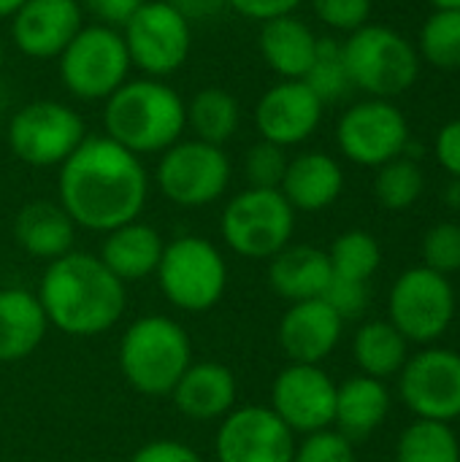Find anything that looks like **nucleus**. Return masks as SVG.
Segmentation results:
<instances>
[{
	"instance_id": "72a5a7b5",
	"label": "nucleus",
	"mask_w": 460,
	"mask_h": 462,
	"mask_svg": "<svg viewBox=\"0 0 460 462\" xmlns=\"http://www.w3.org/2000/svg\"><path fill=\"white\" fill-rule=\"evenodd\" d=\"M325 106L328 103H339L350 95L352 84H350V73L344 65V54H342V41L336 38H320L317 43V54L306 70V76L301 79Z\"/></svg>"
},
{
	"instance_id": "09e8293b",
	"label": "nucleus",
	"mask_w": 460,
	"mask_h": 462,
	"mask_svg": "<svg viewBox=\"0 0 460 462\" xmlns=\"http://www.w3.org/2000/svg\"><path fill=\"white\" fill-rule=\"evenodd\" d=\"M3 60H5V41H3V32H0V70H3Z\"/></svg>"
},
{
	"instance_id": "c9c22d12",
	"label": "nucleus",
	"mask_w": 460,
	"mask_h": 462,
	"mask_svg": "<svg viewBox=\"0 0 460 462\" xmlns=\"http://www.w3.org/2000/svg\"><path fill=\"white\" fill-rule=\"evenodd\" d=\"M423 260L426 268L450 276L460 271V225L458 222H439L423 238Z\"/></svg>"
},
{
	"instance_id": "20e7f679",
	"label": "nucleus",
	"mask_w": 460,
	"mask_h": 462,
	"mask_svg": "<svg viewBox=\"0 0 460 462\" xmlns=\"http://www.w3.org/2000/svg\"><path fill=\"white\" fill-rule=\"evenodd\" d=\"M117 360L125 382L136 393L165 398L192 363V341L176 319L146 314L125 328Z\"/></svg>"
},
{
	"instance_id": "c85d7f7f",
	"label": "nucleus",
	"mask_w": 460,
	"mask_h": 462,
	"mask_svg": "<svg viewBox=\"0 0 460 462\" xmlns=\"http://www.w3.org/2000/svg\"><path fill=\"white\" fill-rule=\"evenodd\" d=\"M184 111L192 138L214 146H225L241 127V103L222 87L198 89L190 100H184Z\"/></svg>"
},
{
	"instance_id": "c756f323",
	"label": "nucleus",
	"mask_w": 460,
	"mask_h": 462,
	"mask_svg": "<svg viewBox=\"0 0 460 462\" xmlns=\"http://www.w3.org/2000/svg\"><path fill=\"white\" fill-rule=\"evenodd\" d=\"M396 462H460V441L447 422L418 420L396 444Z\"/></svg>"
},
{
	"instance_id": "ddd939ff",
	"label": "nucleus",
	"mask_w": 460,
	"mask_h": 462,
	"mask_svg": "<svg viewBox=\"0 0 460 462\" xmlns=\"http://www.w3.org/2000/svg\"><path fill=\"white\" fill-rule=\"evenodd\" d=\"M412 141L407 114L385 97L352 103L336 125L339 152L363 168H380L407 152Z\"/></svg>"
},
{
	"instance_id": "412c9836",
	"label": "nucleus",
	"mask_w": 460,
	"mask_h": 462,
	"mask_svg": "<svg viewBox=\"0 0 460 462\" xmlns=\"http://www.w3.org/2000/svg\"><path fill=\"white\" fill-rule=\"evenodd\" d=\"M279 192L296 214H317L331 208L344 192V171L339 160L325 152H301L287 160Z\"/></svg>"
},
{
	"instance_id": "f8f14e48",
	"label": "nucleus",
	"mask_w": 460,
	"mask_h": 462,
	"mask_svg": "<svg viewBox=\"0 0 460 462\" xmlns=\"http://www.w3.org/2000/svg\"><path fill=\"white\" fill-rule=\"evenodd\" d=\"M455 290L450 276H442L426 265L404 271L388 298L393 328L415 344L439 341L455 319Z\"/></svg>"
},
{
	"instance_id": "a19ab883",
	"label": "nucleus",
	"mask_w": 460,
	"mask_h": 462,
	"mask_svg": "<svg viewBox=\"0 0 460 462\" xmlns=\"http://www.w3.org/2000/svg\"><path fill=\"white\" fill-rule=\"evenodd\" d=\"M84 16L89 14L92 22L106 24V27H117L122 30L127 24V19L146 3V0H79Z\"/></svg>"
},
{
	"instance_id": "ea45409f",
	"label": "nucleus",
	"mask_w": 460,
	"mask_h": 462,
	"mask_svg": "<svg viewBox=\"0 0 460 462\" xmlns=\"http://www.w3.org/2000/svg\"><path fill=\"white\" fill-rule=\"evenodd\" d=\"M127 462H206L190 444L176 439H155L133 452Z\"/></svg>"
},
{
	"instance_id": "7c9ffc66",
	"label": "nucleus",
	"mask_w": 460,
	"mask_h": 462,
	"mask_svg": "<svg viewBox=\"0 0 460 462\" xmlns=\"http://www.w3.org/2000/svg\"><path fill=\"white\" fill-rule=\"evenodd\" d=\"M325 254H328L333 276L352 279V282H369L382 265V246L366 230L342 233L339 238H333Z\"/></svg>"
},
{
	"instance_id": "f704fd0d",
	"label": "nucleus",
	"mask_w": 460,
	"mask_h": 462,
	"mask_svg": "<svg viewBox=\"0 0 460 462\" xmlns=\"http://www.w3.org/2000/svg\"><path fill=\"white\" fill-rule=\"evenodd\" d=\"M287 149L268 143V141H258L247 149L244 154V179L247 187H258V189H279L285 171H287Z\"/></svg>"
},
{
	"instance_id": "cd10ccee",
	"label": "nucleus",
	"mask_w": 460,
	"mask_h": 462,
	"mask_svg": "<svg viewBox=\"0 0 460 462\" xmlns=\"http://www.w3.org/2000/svg\"><path fill=\"white\" fill-rule=\"evenodd\" d=\"M352 357L363 376L385 382L401 374L409 360V341L393 328L390 319H371L358 328L352 338Z\"/></svg>"
},
{
	"instance_id": "b1692460",
	"label": "nucleus",
	"mask_w": 460,
	"mask_h": 462,
	"mask_svg": "<svg viewBox=\"0 0 460 462\" xmlns=\"http://www.w3.org/2000/svg\"><path fill=\"white\" fill-rule=\"evenodd\" d=\"M320 35L298 16L285 14L260 24L258 49L263 62L287 81H301L317 54Z\"/></svg>"
},
{
	"instance_id": "f03ea898",
	"label": "nucleus",
	"mask_w": 460,
	"mask_h": 462,
	"mask_svg": "<svg viewBox=\"0 0 460 462\" xmlns=\"http://www.w3.org/2000/svg\"><path fill=\"white\" fill-rule=\"evenodd\" d=\"M49 328L70 338H98L108 333L127 309L125 284L89 252H68L46 271L35 290Z\"/></svg>"
},
{
	"instance_id": "e433bc0d",
	"label": "nucleus",
	"mask_w": 460,
	"mask_h": 462,
	"mask_svg": "<svg viewBox=\"0 0 460 462\" xmlns=\"http://www.w3.org/2000/svg\"><path fill=\"white\" fill-rule=\"evenodd\" d=\"M293 462H355V447L336 428H325L296 441Z\"/></svg>"
},
{
	"instance_id": "49530a36",
	"label": "nucleus",
	"mask_w": 460,
	"mask_h": 462,
	"mask_svg": "<svg viewBox=\"0 0 460 462\" xmlns=\"http://www.w3.org/2000/svg\"><path fill=\"white\" fill-rule=\"evenodd\" d=\"M24 0H0V19H11Z\"/></svg>"
},
{
	"instance_id": "a18cd8bd",
	"label": "nucleus",
	"mask_w": 460,
	"mask_h": 462,
	"mask_svg": "<svg viewBox=\"0 0 460 462\" xmlns=\"http://www.w3.org/2000/svg\"><path fill=\"white\" fill-rule=\"evenodd\" d=\"M442 198H445V203H447L453 211H460V179H450V181H447Z\"/></svg>"
},
{
	"instance_id": "aec40b11",
	"label": "nucleus",
	"mask_w": 460,
	"mask_h": 462,
	"mask_svg": "<svg viewBox=\"0 0 460 462\" xmlns=\"http://www.w3.org/2000/svg\"><path fill=\"white\" fill-rule=\"evenodd\" d=\"M168 398L174 401L176 411L192 422H220L236 409L239 382L228 365L201 360L190 363Z\"/></svg>"
},
{
	"instance_id": "9b49d317",
	"label": "nucleus",
	"mask_w": 460,
	"mask_h": 462,
	"mask_svg": "<svg viewBox=\"0 0 460 462\" xmlns=\"http://www.w3.org/2000/svg\"><path fill=\"white\" fill-rule=\"evenodd\" d=\"M119 32L133 68L149 79L182 70L192 51V24L168 0H146Z\"/></svg>"
},
{
	"instance_id": "5701e85b",
	"label": "nucleus",
	"mask_w": 460,
	"mask_h": 462,
	"mask_svg": "<svg viewBox=\"0 0 460 462\" xmlns=\"http://www.w3.org/2000/svg\"><path fill=\"white\" fill-rule=\"evenodd\" d=\"M163 249L165 238L160 236V230L141 219H133L103 236L98 257L122 284H127L155 276Z\"/></svg>"
},
{
	"instance_id": "bb28decb",
	"label": "nucleus",
	"mask_w": 460,
	"mask_h": 462,
	"mask_svg": "<svg viewBox=\"0 0 460 462\" xmlns=\"http://www.w3.org/2000/svg\"><path fill=\"white\" fill-rule=\"evenodd\" d=\"M390 414V390L382 379L352 376L336 390V414L333 428L347 436L352 444L369 439Z\"/></svg>"
},
{
	"instance_id": "7ed1b4c3",
	"label": "nucleus",
	"mask_w": 460,
	"mask_h": 462,
	"mask_svg": "<svg viewBox=\"0 0 460 462\" xmlns=\"http://www.w3.org/2000/svg\"><path fill=\"white\" fill-rule=\"evenodd\" d=\"M103 130L141 160L163 154L187 133L184 97L165 79H127L103 103Z\"/></svg>"
},
{
	"instance_id": "9d476101",
	"label": "nucleus",
	"mask_w": 460,
	"mask_h": 462,
	"mask_svg": "<svg viewBox=\"0 0 460 462\" xmlns=\"http://www.w3.org/2000/svg\"><path fill=\"white\" fill-rule=\"evenodd\" d=\"M84 116L62 100H30L5 127L8 149L30 168H60L87 138Z\"/></svg>"
},
{
	"instance_id": "dca6fc26",
	"label": "nucleus",
	"mask_w": 460,
	"mask_h": 462,
	"mask_svg": "<svg viewBox=\"0 0 460 462\" xmlns=\"http://www.w3.org/2000/svg\"><path fill=\"white\" fill-rule=\"evenodd\" d=\"M296 433L268 406H236L220 420L217 462H293Z\"/></svg>"
},
{
	"instance_id": "6ab92c4d",
	"label": "nucleus",
	"mask_w": 460,
	"mask_h": 462,
	"mask_svg": "<svg viewBox=\"0 0 460 462\" xmlns=\"http://www.w3.org/2000/svg\"><path fill=\"white\" fill-rule=\"evenodd\" d=\"M342 333L344 319L323 298H314L290 303V309L279 319L277 341L290 363L320 365L333 355L342 341Z\"/></svg>"
},
{
	"instance_id": "473e14b6",
	"label": "nucleus",
	"mask_w": 460,
	"mask_h": 462,
	"mask_svg": "<svg viewBox=\"0 0 460 462\" xmlns=\"http://www.w3.org/2000/svg\"><path fill=\"white\" fill-rule=\"evenodd\" d=\"M418 54L439 70H460V11H434L423 22Z\"/></svg>"
},
{
	"instance_id": "4c0bfd02",
	"label": "nucleus",
	"mask_w": 460,
	"mask_h": 462,
	"mask_svg": "<svg viewBox=\"0 0 460 462\" xmlns=\"http://www.w3.org/2000/svg\"><path fill=\"white\" fill-rule=\"evenodd\" d=\"M309 5L325 27L350 35L369 24L374 0H309Z\"/></svg>"
},
{
	"instance_id": "79ce46f5",
	"label": "nucleus",
	"mask_w": 460,
	"mask_h": 462,
	"mask_svg": "<svg viewBox=\"0 0 460 462\" xmlns=\"http://www.w3.org/2000/svg\"><path fill=\"white\" fill-rule=\"evenodd\" d=\"M434 157L450 179H460V119H450L434 138Z\"/></svg>"
},
{
	"instance_id": "4468645a",
	"label": "nucleus",
	"mask_w": 460,
	"mask_h": 462,
	"mask_svg": "<svg viewBox=\"0 0 460 462\" xmlns=\"http://www.w3.org/2000/svg\"><path fill=\"white\" fill-rule=\"evenodd\" d=\"M399 395L418 420H460V355L455 349L431 346L409 355L399 374Z\"/></svg>"
},
{
	"instance_id": "a878e982",
	"label": "nucleus",
	"mask_w": 460,
	"mask_h": 462,
	"mask_svg": "<svg viewBox=\"0 0 460 462\" xmlns=\"http://www.w3.org/2000/svg\"><path fill=\"white\" fill-rule=\"evenodd\" d=\"M49 319L35 292L24 287L0 290V365L22 363L43 344Z\"/></svg>"
},
{
	"instance_id": "39448f33",
	"label": "nucleus",
	"mask_w": 460,
	"mask_h": 462,
	"mask_svg": "<svg viewBox=\"0 0 460 462\" xmlns=\"http://www.w3.org/2000/svg\"><path fill=\"white\" fill-rule=\"evenodd\" d=\"M342 54L352 89L385 100L409 92L423 65L418 46L407 35L371 22L342 41Z\"/></svg>"
},
{
	"instance_id": "2eb2a0df",
	"label": "nucleus",
	"mask_w": 460,
	"mask_h": 462,
	"mask_svg": "<svg viewBox=\"0 0 460 462\" xmlns=\"http://www.w3.org/2000/svg\"><path fill=\"white\" fill-rule=\"evenodd\" d=\"M336 390L339 384L320 365L290 363L274 376L268 409L296 436H309L333 428Z\"/></svg>"
},
{
	"instance_id": "2f4dec72",
	"label": "nucleus",
	"mask_w": 460,
	"mask_h": 462,
	"mask_svg": "<svg viewBox=\"0 0 460 462\" xmlns=\"http://www.w3.org/2000/svg\"><path fill=\"white\" fill-rule=\"evenodd\" d=\"M426 189V173L418 160L401 154L377 168L374 176V195L380 206L388 211H407L412 208Z\"/></svg>"
},
{
	"instance_id": "de8ad7c7",
	"label": "nucleus",
	"mask_w": 460,
	"mask_h": 462,
	"mask_svg": "<svg viewBox=\"0 0 460 462\" xmlns=\"http://www.w3.org/2000/svg\"><path fill=\"white\" fill-rule=\"evenodd\" d=\"M434 11H460V0H428Z\"/></svg>"
},
{
	"instance_id": "c03bdc74",
	"label": "nucleus",
	"mask_w": 460,
	"mask_h": 462,
	"mask_svg": "<svg viewBox=\"0 0 460 462\" xmlns=\"http://www.w3.org/2000/svg\"><path fill=\"white\" fill-rule=\"evenodd\" d=\"M190 24L195 22H206L220 16L222 11H228V0H168Z\"/></svg>"
},
{
	"instance_id": "a211bd4d",
	"label": "nucleus",
	"mask_w": 460,
	"mask_h": 462,
	"mask_svg": "<svg viewBox=\"0 0 460 462\" xmlns=\"http://www.w3.org/2000/svg\"><path fill=\"white\" fill-rule=\"evenodd\" d=\"M81 27L79 0H24L8 19V38L30 60H57Z\"/></svg>"
},
{
	"instance_id": "f3484780",
	"label": "nucleus",
	"mask_w": 460,
	"mask_h": 462,
	"mask_svg": "<svg viewBox=\"0 0 460 462\" xmlns=\"http://www.w3.org/2000/svg\"><path fill=\"white\" fill-rule=\"evenodd\" d=\"M325 103L304 84L279 79L255 103V130L263 141L282 149L306 143L323 125Z\"/></svg>"
},
{
	"instance_id": "393cba45",
	"label": "nucleus",
	"mask_w": 460,
	"mask_h": 462,
	"mask_svg": "<svg viewBox=\"0 0 460 462\" xmlns=\"http://www.w3.org/2000/svg\"><path fill=\"white\" fill-rule=\"evenodd\" d=\"M331 279L328 254L312 244H287L268 260V284L287 303L323 298Z\"/></svg>"
},
{
	"instance_id": "6e6552de",
	"label": "nucleus",
	"mask_w": 460,
	"mask_h": 462,
	"mask_svg": "<svg viewBox=\"0 0 460 462\" xmlns=\"http://www.w3.org/2000/svg\"><path fill=\"white\" fill-rule=\"evenodd\" d=\"M220 233L233 254L244 260H271L293 244L296 208L279 189L247 187L225 203Z\"/></svg>"
},
{
	"instance_id": "4be33fe9",
	"label": "nucleus",
	"mask_w": 460,
	"mask_h": 462,
	"mask_svg": "<svg viewBox=\"0 0 460 462\" xmlns=\"http://www.w3.org/2000/svg\"><path fill=\"white\" fill-rule=\"evenodd\" d=\"M76 225L57 200H30L14 217L16 246L43 263H54L73 252Z\"/></svg>"
},
{
	"instance_id": "f257e3e1",
	"label": "nucleus",
	"mask_w": 460,
	"mask_h": 462,
	"mask_svg": "<svg viewBox=\"0 0 460 462\" xmlns=\"http://www.w3.org/2000/svg\"><path fill=\"white\" fill-rule=\"evenodd\" d=\"M146 200L149 173L144 160L108 135H87L57 168V203L81 230L106 236L141 219Z\"/></svg>"
},
{
	"instance_id": "58836bf2",
	"label": "nucleus",
	"mask_w": 460,
	"mask_h": 462,
	"mask_svg": "<svg viewBox=\"0 0 460 462\" xmlns=\"http://www.w3.org/2000/svg\"><path fill=\"white\" fill-rule=\"evenodd\" d=\"M323 300L347 322V319H358L366 314V309L371 303V290H369V282H352V279L333 276Z\"/></svg>"
},
{
	"instance_id": "1a4fd4ad",
	"label": "nucleus",
	"mask_w": 460,
	"mask_h": 462,
	"mask_svg": "<svg viewBox=\"0 0 460 462\" xmlns=\"http://www.w3.org/2000/svg\"><path fill=\"white\" fill-rule=\"evenodd\" d=\"M233 179V162L222 146L182 138L157 154L155 184L179 208H206L217 203Z\"/></svg>"
},
{
	"instance_id": "423d86ee",
	"label": "nucleus",
	"mask_w": 460,
	"mask_h": 462,
	"mask_svg": "<svg viewBox=\"0 0 460 462\" xmlns=\"http://www.w3.org/2000/svg\"><path fill=\"white\" fill-rule=\"evenodd\" d=\"M163 298L184 314L211 311L228 290V263L220 246L203 236L165 241L155 271Z\"/></svg>"
},
{
	"instance_id": "37998d69",
	"label": "nucleus",
	"mask_w": 460,
	"mask_h": 462,
	"mask_svg": "<svg viewBox=\"0 0 460 462\" xmlns=\"http://www.w3.org/2000/svg\"><path fill=\"white\" fill-rule=\"evenodd\" d=\"M306 0H228V8L241 14L249 22H268L285 14H296L298 5Z\"/></svg>"
},
{
	"instance_id": "0eeeda50",
	"label": "nucleus",
	"mask_w": 460,
	"mask_h": 462,
	"mask_svg": "<svg viewBox=\"0 0 460 462\" xmlns=\"http://www.w3.org/2000/svg\"><path fill=\"white\" fill-rule=\"evenodd\" d=\"M133 62L117 27L84 24L57 57V73L65 92L84 103H106L127 79Z\"/></svg>"
}]
</instances>
